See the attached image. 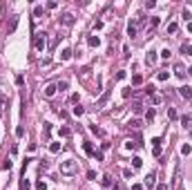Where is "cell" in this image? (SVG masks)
Listing matches in <instances>:
<instances>
[{"mask_svg": "<svg viewBox=\"0 0 192 190\" xmlns=\"http://www.w3.org/2000/svg\"><path fill=\"white\" fill-rule=\"evenodd\" d=\"M136 34H139V29L134 27V23H130V25H127V36H130V38H134Z\"/></svg>", "mask_w": 192, "mask_h": 190, "instance_id": "obj_10", "label": "cell"}, {"mask_svg": "<svg viewBox=\"0 0 192 190\" xmlns=\"http://www.w3.org/2000/svg\"><path fill=\"white\" fill-rule=\"evenodd\" d=\"M181 123H183V128H192V114H185L181 119Z\"/></svg>", "mask_w": 192, "mask_h": 190, "instance_id": "obj_12", "label": "cell"}, {"mask_svg": "<svg viewBox=\"0 0 192 190\" xmlns=\"http://www.w3.org/2000/svg\"><path fill=\"white\" fill-rule=\"evenodd\" d=\"M141 83H143V76L141 74H134L132 76V85H141Z\"/></svg>", "mask_w": 192, "mask_h": 190, "instance_id": "obj_16", "label": "cell"}, {"mask_svg": "<svg viewBox=\"0 0 192 190\" xmlns=\"http://www.w3.org/2000/svg\"><path fill=\"white\" fill-rule=\"evenodd\" d=\"M167 116H170V119H176V110H174V107H170V110H167Z\"/></svg>", "mask_w": 192, "mask_h": 190, "instance_id": "obj_34", "label": "cell"}, {"mask_svg": "<svg viewBox=\"0 0 192 190\" xmlns=\"http://www.w3.org/2000/svg\"><path fill=\"white\" fill-rule=\"evenodd\" d=\"M176 29H179V25L176 23H170L167 25V34H176Z\"/></svg>", "mask_w": 192, "mask_h": 190, "instance_id": "obj_20", "label": "cell"}, {"mask_svg": "<svg viewBox=\"0 0 192 190\" xmlns=\"http://www.w3.org/2000/svg\"><path fill=\"white\" fill-rule=\"evenodd\" d=\"M159 103H161V96L154 94V96H152V105H159Z\"/></svg>", "mask_w": 192, "mask_h": 190, "instance_id": "obj_35", "label": "cell"}, {"mask_svg": "<svg viewBox=\"0 0 192 190\" xmlns=\"http://www.w3.org/2000/svg\"><path fill=\"white\" fill-rule=\"evenodd\" d=\"M67 58H72V49H63L60 52V61H67Z\"/></svg>", "mask_w": 192, "mask_h": 190, "instance_id": "obj_15", "label": "cell"}, {"mask_svg": "<svg viewBox=\"0 0 192 190\" xmlns=\"http://www.w3.org/2000/svg\"><path fill=\"white\" fill-rule=\"evenodd\" d=\"M78 172V161H74V159H67V161H63L60 163V174H67V177H72V174Z\"/></svg>", "mask_w": 192, "mask_h": 190, "instance_id": "obj_1", "label": "cell"}, {"mask_svg": "<svg viewBox=\"0 0 192 190\" xmlns=\"http://www.w3.org/2000/svg\"><path fill=\"white\" fill-rule=\"evenodd\" d=\"M154 179H156V174L150 172L148 177H145V186H148V188H152V186H154Z\"/></svg>", "mask_w": 192, "mask_h": 190, "instance_id": "obj_9", "label": "cell"}, {"mask_svg": "<svg viewBox=\"0 0 192 190\" xmlns=\"http://www.w3.org/2000/svg\"><path fill=\"white\" fill-rule=\"evenodd\" d=\"M94 29H103V20H96L94 23Z\"/></svg>", "mask_w": 192, "mask_h": 190, "instance_id": "obj_42", "label": "cell"}, {"mask_svg": "<svg viewBox=\"0 0 192 190\" xmlns=\"http://www.w3.org/2000/svg\"><path fill=\"white\" fill-rule=\"evenodd\" d=\"M161 56H163V58H170V56H172V52H170V49H163V52H161Z\"/></svg>", "mask_w": 192, "mask_h": 190, "instance_id": "obj_39", "label": "cell"}, {"mask_svg": "<svg viewBox=\"0 0 192 190\" xmlns=\"http://www.w3.org/2000/svg\"><path fill=\"white\" fill-rule=\"evenodd\" d=\"M60 137H69V130H67V128H60Z\"/></svg>", "mask_w": 192, "mask_h": 190, "instance_id": "obj_41", "label": "cell"}, {"mask_svg": "<svg viewBox=\"0 0 192 190\" xmlns=\"http://www.w3.org/2000/svg\"><path fill=\"white\" fill-rule=\"evenodd\" d=\"M145 121H154V110H148L145 112Z\"/></svg>", "mask_w": 192, "mask_h": 190, "instance_id": "obj_29", "label": "cell"}, {"mask_svg": "<svg viewBox=\"0 0 192 190\" xmlns=\"http://www.w3.org/2000/svg\"><path fill=\"white\" fill-rule=\"evenodd\" d=\"M156 25H159V18H152V20H150V25H148V29H154Z\"/></svg>", "mask_w": 192, "mask_h": 190, "instance_id": "obj_31", "label": "cell"}, {"mask_svg": "<svg viewBox=\"0 0 192 190\" xmlns=\"http://www.w3.org/2000/svg\"><path fill=\"white\" fill-rule=\"evenodd\" d=\"M83 114H85V110L81 107V105H76L74 107V116H83Z\"/></svg>", "mask_w": 192, "mask_h": 190, "instance_id": "obj_26", "label": "cell"}, {"mask_svg": "<svg viewBox=\"0 0 192 190\" xmlns=\"http://www.w3.org/2000/svg\"><path fill=\"white\" fill-rule=\"evenodd\" d=\"M87 45H90V47H98L100 38H98V36H90V38H87Z\"/></svg>", "mask_w": 192, "mask_h": 190, "instance_id": "obj_8", "label": "cell"}, {"mask_svg": "<svg viewBox=\"0 0 192 190\" xmlns=\"http://www.w3.org/2000/svg\"><path fill=\"white\" fill-rule=\"evenodd\" d=\"M29 188H31L29 179H23V181H20V190H29Z\"/></svg>", "mask_w": 192, "mask_h": 190, "instance_id": "obj_22", "label": "cell"}, {"mask_svg": "<svg viewBox=\"0 0 192 190\" xmlns=\"http://www.w3.org/2000/svg\"><path fill=\"white\" fill-rule=\"evenodd\" d=\"M33 47H36V52H45V49H47V38H45V34H36Z\"/></svg>", "mask_w": 192, "mask_h": 190, "instance_id": "obj_2", "label": "cell"}, {"mask_svg": "<svg viewBox=\"0 0 192 190\" xmlns=\"http://www.w3.org/2000/svg\"><path fill=\"white\" fill-rule=\"evenodd\" d=\"M56 87H58L60 92H63V90H67V81H58V83H56Z\"/></svg>", "mask_w": 192, "mask_h": 190, "instance_id": "obj_30", "label": "cell"}, {"mask_svg": "<svg viewBox=\"0 0 192 190\" xmlns=\"http://www.w3.org/2000/svg\"><path fill=\"white\" fill-rule=\"evenodd\" d=\"M152 152H154V157H161V139H152Z\"/></svg>", "mask_w": 192, "mask_h": 190, "instance_id": "obj_5", "label": "cell"}, {"mask_svg": "<svg viewBox=\"0 0 192 190\" xmlns=\"http://www.w3.org/2000/svg\"><path fill=\"white\" fill-rule=\"evenodd\" d=\"M179 94L183 96L185 101H190V98H192V87H188V85H183V87H179Z\"/></svg>", "mask_w": 192, "mask_h": 190, "instance_id": "obj_6", "label": "cell"}, {"mask_svg": "<svg viewBox=\"0 0 192 190\" xmlns=\"http://www.w3.org/2000/svg\"><path fill=\"white\" fill-rule=\"evenodd\" d=\"M125 148H127V150H136L139 143H134V141H125Z\"/></svg>", "mask_w": 192, "mask_h": 190, "instance_id": "obj_28", "label": "cell"}, {"mask_svg": "<svg viewBox=\"0 0 192 190\" xmlns=\"http://www.w3.org/2000/svg\"><path fill=\"white\" fill-rule=\"evenodd\" d=\"M60 23H63L65 27H69L72 23H74V16H72V14H63V16H60Z\"/></svg>", "mask_w": 192, "mask_h": 190, "instance_id": "obj_7", "label": "cell"}, {"mask_svg": "<svg viewBox=\"0 0 192 190\" xmlns=\"http://www.w3.org/2000/svg\"><path fill=\"white\" fill-rule=\"evenodd\" d=\"M156 7V2H154V0H148V2H145V9H154Z\"/></svg>", "mask_w": 192, "mask_h": 190, "instance_id": "obj_33", "label": "cell"}, {"mask_svg": "<svg viewBox=\"0 0 192 190\" xmlns=\"http://www.w3.org/2000/svg\"><path fill=\"white\" fill-rule=\"evenodd\" d=\"M188 31H190V34H192V20H190V23H188Z\"/></svg>", "mask_w": 192, "mask_h": 190, "instance_id": "obj_46", "label": "cell"}, {"mask_svg": "<svg viewBox=\"0 0 192 190\" xmlns=\"http://www.w3.org/2000/svg\"><path fill=\"white\" fill-rule=\"evenodd\" d=\"M36 188H38V190H47V183H45V181H38V183H36Z\"/></svg>", "mask_w": 192, "mask_h": 190, "instance_id": "obj_36", "label": "cell"}, {"mask_svg": "<svg viewBox=\"0 0 192 190\" xmlns=\"http://www.w3.org/2000/svg\"><path fill=\"white\" fill-rule=\"evenodd\" d=\"M56 92H58V87H56V83H49V85H45V90H42V94L47 96V98H51V96H56Z\"/></svg>", "mask_w": 192, "mask_h": 190, "instance_id": "obj_3", "label": "cell"}, {"mask_svg": "<svg viewBox=\"0 0 192 190\" xmlns=\"http://www.w3.org/2000/svg\"><path fill=\"white\" fill-rule=\"evenodd\" d=\"M23 134H25V128H20V125H18V128H16V137H23Z\"/></svg>", "mask_w": 192, "mask_h": 190, "instance_id": "obj_38", "label": "cell"}, {"mask_svg": "<svg viewBox=\"0 0 192 190\" xmlns=\"http://www.w3.org/2000/svg\"><path fill=\"white\" fill-rule=\"evenodd\" d=\"M33 16H36V18L45 16V9H42V7H36V9H33Z\"/></svg>", "mask_w": 192, "mask_h": 190, "instance_id": "obj_24", "label": "cell"}, {"mask_svg": "<svg viewBox=\"0 0 192 190\" xmlns=\"http://www.w3.org/2000/svg\"><path fill=\"white\" fill-rule=\"evenodd\" d=\"M190 152H192V148L188 146V143H183V146H181V154H183V157H188Z\"/></svg>", "mask_w": 192, "mask_h": 190, "instance_id": "obj_19", "label": "cell"}, {"mask_svg": "<svg viewBox=\"0 0 192 190\" xmlns=\"http://www.w3.org/2000/svg\"><path fill=\"white\" fill-rule=\"evenodd\" d=\"M123 177H125V179H130V177H132V170H130V168H125V170H123Z\"/></svg>", "mask_w": 192, "mask_h": 190, "instance_id": "obj_40", "label": "cell"}, {"mask_svg": "<svg viewBox=\"0 0 192 190\" xmlns=\"http://www.w3.org/2000/svg\"><path fill=\"white\" fill-rule=\"evenodd\" d=\"M174 74H176L179 78H183V76H185V69H183V65H176V67H174Z\"/></svg>", "mask_w": 192, "mask_h": 190, "instance_id": "obj_14", "label": "cell"}, {"mask_svg": "<svg viewBox=\"0 0 192 190\" xmlns=\"http://www.w3.org/2000/svg\"><path fill=\"white\" fill-rule=\"evenodd\" d=\"M123 56H125V58H130V47H127V45L123 47Z\"/></svg>", "mask_w": 192, "mask_h": 190, "instance_id": "obj_43", "label": "cell"}, {"mask_svg": "<svg viewBox=\"0 0 192 190\" xmlns=\"http://www.w3.org/2000/svg\"><path fill=\"white\" fill-rule=\"evenodd\" d=\"M185 74H190V76H192V65H190V67H188V72H185Z\"/></svg>", "mask_w": 192, "mask_h": 190, "instance_id": "obj_47", "label": "cell"}, {"mask_svg": "<svg viewBox=\"0 0 192 190\" xmlns=\"http://www.w3.org/2000/svg\"><path fill=\"white\" fill-rule=\"evenodd\" d=\"M132 190H143V183H134V186H132Z\"/></svg>", "mask_w": 192, "mask_h": 190, "instance_id": "obj_44", "label": "cell"}, {"mask_svg": "<svg viewBox=\"0 0 192 190\" xmlns=\"http://www.w3.org/2000/svg\"><path fill=\"white\" fill-rule=\"evenodd\" d=\"M83 150H85V154H90V157H94L96 152H94V148H92V143H85L83 146Z\"/></svg>", "mask_w": 192, "mask_h": 190, "instance_id": "obj_13", "label": "cell"}, {"mask_svg": "<svg viewBox=\"0 0 192 190\" xmlns=\"http://www.w3.org/2000/svg\"><path fill=\"white\" fill-rule=\"evenodd\" d=\"M103 186H105V188H109V186H112V177H109V174H105V177H103Z\"/></svg>", "mask_w": 192, "mask_h": 190, "instance_id": "obj_25", "label": "cell"}, {"mask_svg": "<svg viewBox=\"0 0 192 190\" xmlns=\"http://www.w3.org/2000/svg\"><path fill=\"white\" fill-rule=\"evenodd\" d=\"M58 7V2H56V0H49V2H47V9H56Z\"/></svg>", "mask_w": 192, "mask_h": 190, "instance_id": "obj_32", "label": "cell"}, {"mask_svg": "<svg viewBox=\"0 0 192 190\" xmlns=\"http://www.w3.org/2000/svg\"><path fill=\"white\" fill-rule=\"evenodd\" d=\"M156 78L163 83V81H167V78H170V72H159V76H156Z\"/></svg>", "mask_w": 192, "mask_h": 190, "instance_id": "obj_23", "label": "cell"}, {"mask_svg": "<svg viewBox=\"0 0 192 190\" xmlns=\"http://www.w3.org/2000/svg\"><path fill=\"white\" fill-rule=\"evenodd\" d=\"M141 165H143V159H139V157H134V159H132V168L136 170V168H141Z\"/></svg>", "mask_w": 192, "mask_h": 190, "instance_id": "obj_17", "label": "cell"}, {"mask_svg": "<svg viewBox=\"0 0 192 190\" xmlns=\"http://www.w3.org/2000/svg\"><path fill=\"white\" fill-rule=\"evenodd\" d=\"M181 52H183L185 56H192V45H181Z\"/></svg>", "mask_w": 192, "mask_h": 190, "instance_id": "obj_18", "label": "cell"}, {"mask_svg": "<svg viewBox=\"0 0 192 190\" xmlns=\"http://www.w3.org/2000/svg\"><path fill=\"white\" fill-rule=\"evenodd\" d=\"M60 148H63L60 143H51V146H49V150L54 152V154H56V152H60Z\"/></svg>", "mask_w": 192, "mask_h": 190, "instance_id": "obj_27", "label": "cell"}, {"mask_svg": "<svg viewBox=\"0 0 192 190\" xmlns=\"http://www.w3.org/2000/svg\"><path fill=\"white\" fill-rule=\"evenodd\" d=\"M156 190H167V186H165V183H159V186H156Z\"/></svg>", "mask_w": 192, "mask_h": 190, "instance_id": "obj_45", "label": "cell"}, {"mask_svg": "<svg viewBox=\"0 0 192 190\" xmlns=\"http://www.w3.org/2000/svg\"><path fill=\"white\" fill-rule=\"evenodd\" d=\"M145 63H148V65L156 63V52H148V56H145Z\"/></svg>", "mask_w": 192, "mask_h": 190, "instance_id": "obj_11", "label": "cell"}, {"mask_svg": "<svg viewBox=\"0 0 192 190\" xmlns=\"http://www.w3.org/2000/svg\"><path fill=\"white\" fill-rule=\"evenodd\" d=\"M116 78H118V81H123V78H125V69H121V72H116Z\"/></svg>", "mask_w": 192, "mask_h": 190, "instance_id": "obj_37", "label": "cell"}, {"mask_svg": "<svg viewBox=\"0 0 192 190\" xmlns=\"http://www.w3.org/2000/svg\"><path fill=\"white\" fill-rule=\"evenodd\" d=\"M127 128H130V130H139V128H141V121H130V123H127Z\"/></svg>", "mask_w": 192, "mask_h": 190, "instance_id": "obj_21", "label": "cell"}, {"mask_svg": "<svg viewBox=\"0 0 192 190\" xmlns=\"http://www.w3.org/2000/svg\"><path fill=\"white\" fill-rule=\"evenodd\" d=\"M109 94H112V92H109V90H105V92L100 94V98L96 101V107H105V103L109 101Z\"/></svg>", "mask_w": 192, "mask_h": 190, "instance_id": "obj_4", "label": "cell"}]
</instances>
